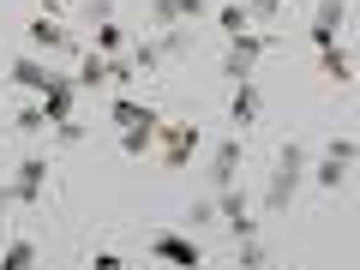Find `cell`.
<instances>
[{
	"mask_svg": "<svg viewBox=\"0 0 360 270\" xmlns=\"http://www.w3.org/2000/svg\"><path fill=\"white\" fill-rule=\"evenodd\" d=\"M115 127L127 132V139H120V144H127L132 156H144V150H150V144H156V108L132 103V96H115Z\"/></svg>",
	"mask_w": 360,
	"mask_h": 270,
	"instance_id": "cell-1",
	"label": "cell"
},
{
	"mask_svg": "<svg viewBox=\"0 0 360 270\" xmlns=\"http://www.w3.org/2000/svg\"><path fill=\"white\" fill-rule=\"evenodd\" d=\"M42 120H49V127H60V120H72V108H78V84H72V78H60V72H54L49 78V90H42Z\"/></svg>",
	"mask_w": 360,
	"mask_h": 270,
	"instance_id": "cell-2",
	"label": "cell"
},
{
	"mask_svg": "<svg viewBox=\"0 0 360 270\" xmlns=\"http://www.w3.org/2000/svg\"><path fill=\"white\" fill-rule=\"evenodd\" d=\"M258 54H264V37H234V42H229V54H222V72L246 84V72H252Z\"/></svg>",
	"mask_w": 360,
	"mask_h": 270,
	"instance_id": "cell-3",
	"label": "cell"
},
{
	"mask_svg": "<svg viewBox=\"0 0 360 270\" xmlns=\"http://www.w3.org/2000/svg\"><path fill=\"white\" fill-rule=\"evenodd\" d=\"M300 144H283V168L270 174V205H288V193H295V180H300Z\"/></svg>",
	"mask_w": 360,
	"mask_h": 270,
	"instance_id": "cell-4",
	"label": "cell"
},
{
	"mask_svg": "<svg viewBox=\"0 0 360 270\" xmlns=\"http://www.w3.org/2000/svg\"><path fill=\"white\" fill-rule=\"evenodd\" d=\"M198 156V127H168L162 132V162L180 168V162H193Z\"/></svg>",
	"mask_w": 360,
	"mask_h": 270,
	"instance_id": "cell-5",
	"label": "cell"
},
{
	"mask_svg": "<svg viewBox=\"0 0 360 270\" xmlns=\"http://www.w3.org/2000/svg\"><path fill=\"white\" fill-rule=\"evenodd\" d=\"M156 258H162V264H198V246L186 240V234H156Z\"/></svg>",
	"mask_w": 360,
	"mask_h": 270,
	"instance_id": "cell-6",
	"label": "cell"
},
{
	"mask_svg": "<svg viewBox=\"0 0 360 270\" xmlns=\"http://www.w3.org/2000/svg\"><path fill=\"white\" fill-rule=\"evenodd\" d=\"M42 180H49V162H42V156H25V162H18V186H13V198H37L42 193Z\"/></svg>",
	"mask_w": 360,
	"mask_h": 270,
	"instance_id": "cell-7",
	"label": "cell"
},
{
	"mask_svg": "<svg viewBox=\"0 0 360 270\" xmlns=\"http://www.w3.org/2000/svg\"><path fill=\"white\" fill-rule=\"evenodd\" d=\"M336 25H342V0H319V18H312V42H336Z\"/></svg>",
	"mask_w": 360,
	"mask_h": 270,
	"instance_id": "cell-8",
	"label": "cell"
},
{
	"mask_svg": "<svg viewBox=\"0 0 360 270\" xmlns=\"http://www.w3.org/2000/svg\"><path fill=\"white\" fill-rule=\"evenodd\" d=\"M49 66H42V60H13V84L18 90H49Z\"/></svg>",
	"mask_w": 360,
	"mask_h": 270,
	"instance_id": "cell-9",
	"label": "cell"
},
{
	"mask_svg": "<svg viewBox=\"0 0 360 270\" xmlns=\"http://www.w3.org/2000/svg\"><path fill=\"white\" fill-rule=\"evenodd\" d=\"M0 270H37V240L18 234V240L6 246V258H0Z\"/></svg>",
	"mask_w": 360,
	"mask_h": 270,
	"instance_id": "cell-10",
	"label": "cell"
},
{
	"mask_svg": "<svg viewBox=\"0 0 360 270\" xmlns=\"http://www.w3.org/2000/svg\"><path fill=\"white\" fill-rule=\"evenodd\" d=\"M229 115H234V127H252V120H258V90H252V84H240V90H234Z\"/></svg>",
	"mask_w": 360,
	"mask_h": 270,
	"instance_id": "cell-11",
	"label": "cell"
},
{
	"mask_svg": "<svg viewBox=\"0 0 360 270\" xmlns=\"http://www.w3.org/2000/svg\"><path fill=\"white\" fill-rule=\"evenodd\" d=\"M30 42H37V49H72V42H66V30L54 25V18H37V25H30Z\"/></svg>",
	"mask_w": 360,
	"mask_h": 270,
	"instance_id": "cell-12",
	"label": "cell"
},
{
	"mask_svg": "<svg viewBox=\"0 0 360 270\" xmlns=\"http://www.w3.org/2000/svg\"><path fill=\"white\" fill-rule=\"evenodd\" d=\"M78 90L84 84H108V66H103V54H84V60H78V78H72Z\"/></svg>",
	"mask_w": 360,
	"mask_h": 270,
	"instance_id": "cell-13",
	"label": "cell"
},
{
	"mask_svg": "<svg viewBox=\"0 0 360 270\" xmlns=\"http://www.w3.org/2000/svg\"><path fill=\"white\" fill-rule=\"evenodd\" d=\"M90 49H96V54H120V49H127V30H120V25H103Z\"/></svg>",
	"mask_w": 360,
	"mask_h": 270,
	"instance_id": "cell-14",
	"label": "cell"
},
{
	"mask_svg": "<svg viewBox=\"0 0 360 270\" xmlns=\"http://www.w3.org/2000/svg\"><path fill=\"white\" fill-rule=\"evenodd\" d=\"M234 168H240V144H222V150H217V180H222V186H229V180H234Z\"/></svg>",
	"mask_w": 360,
	"mask_h": 270,
	"instance_id": "cell-15",
	"label": "cell"
},
{
	"mask_svg": "<svg viewBox=\"0 0 360 270\" xmlns=\"http://www.w3.org/2000/svg\"><path fill=\"white\" fill-rule=\"evenodd\" d=\"M319 66H324L330 78H348V54L336 49V42H324V49H319Z\"/></svg>",
	"mask_w": 360,
	"mask_h": 270,
	"instance_id": "cell-16",
	"label": "cell"
},
{
	"mask_svg": "<svg viewBox=\"0 0 360 270\" xmlns=\"http://www.w3.org/2000/svg\"><path fill=\"white\" fill-rule=\"evenodd\" d=\"M217 25L229 30V37H246V6H222V13H217Z\"/></svg>",
	"mask_w": 360,
	"mask_h": 270,
	"instance_id": "cell-17",
	"label": "cell"
},
{
	"mask_svg": "<svg viewBox=\"0 0 360 270\" xmlns=\"http://www.w3.org/2000/svg\"><path fill=\"white\" fill-rule=\"evenodd\" d=\"M42 127H49V120H42V108H37V103L18 108V132H42Z\"/></svg>",
	"mask_w": 360,
	"mask_h": 270,
	"instance_id": "cell-18",
	"label": "cell"
},
{
	"mask_svg": "<svg viewBox=\"0 0 360 270\" xmlns=\"http://www.w3.org/2000/svg\"><path fill=\"white\" fill-rule=\"evenodd\" d=\"M156 13H162V18H193V13H198V0H162Z\"/></svg>",
	"mask_w": 360,
	"mask_h": 270,
	"instance_id": "cell-19",
	"label": "cell"
},
{
	"mask_svg": "<svg viewBox=\"0 0 360 270\" xmlns=\"http://www.w3.org/2000/svg\"><path fill=\"white\" fill-rule=\"evenodd\" d=\"M90 270H120V258H115V252H103V258H96Z\"/></svg>",
	"mask_w": 360,
	"mask_h": 270,
	"instance_id": "cell-20",
	"label": "cell"
},
{
	"mask_svg": "<svg viewBox=\"0 0 360 270\" xmlns=\"http://www.w3.org/2000/svg\"><path fill=\"white\" fill-rule=\"evenodd\" d=\"M276 6H283V0H252V13H276Z\"/></svg>",
	"mask_w": 360,
	"mask_h": 270,
	"instance_id": "cell-21",
	"label": "cell"
},
{
	"mask_svg": "<svg viewBox=\"0 0 360 270\" xmlns=\"http://www.w3.org/2000/svg\"><path fill=\"white\" fill-rule=\"evenodd\" d=\"M30 6H49V13H54V6H60V0H30Z\"/></svg>",
	"mask_w": 360,
	"mask_h": 270,
	"instance_id": "cell-22",
	"label": "cell"
},
{
	"mask_svg": "<svg viewBox=\"0 0 360 270\" xmlns=\"http://www.w3.org/2000/svg\"><path fill=\"white\" fill-rule=\"evenodd\" d=\"M6 205H13V193H0V217H6Z\"/></svg>",
	"mask_w": 360,
	"mask_h": 270,
	"instance_id": "cell-23",
	"label": "cell"
},
{
	"mask_svg": "<svg viewBox=\"0 0 360 270\" xmlns=\"http://www.w3.org/2000/svg\"><path fill=\"white\" fill-rule=\"evenodd\" d=\"M186 270H205V264H186Z\"/></svg>",
	"mask_w": 360,
	"mask_h": 270,
	"instance_id": "cell-24",
	"label": "cell"
}]
</instances>
